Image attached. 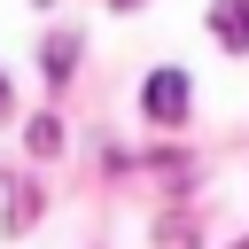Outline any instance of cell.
Returning <instances> with one entry per match:
<instances>
[{
	"label": "cell",
	"instance_id": "3",
	"mask_svg": "<svg viewBox=\"0 0 249 249\" xmlns=\"http://www.w3.org/2000/svg\"><path fill=\"white\" fill-rule=\"evenodd\" d=\"M62 148V124L54 117H31V156H54Z\"/></svg>",
	"mask_w": 249,
	"mask_h": 249
},
{
	"label": "cell",
	"instance_id": "2",
	"mask_svg": "<svg viewBox=\"0 0 249 249\" xmlns=\"http://www.w3.org/2000/svg\"><path fill=\"white\" fill-rule=\"evenodd\" d=\"M210 31H218L226 47H249V0H218V8H210Z\"/></svg>",
	"mask_w": 249,
	"mask_h": 249
},
{
	"label": "cell",
	"instance_id": "1",
	"mask_svg": "<svg viewBox=\"0 0 249 249\" xmlns=\"http://www.w3.org/2000/svg\"><path fill=\"white\" fill-rule=\"evenodd\" d=\"M140 109H148L156 124H179V117H187V70H156V78L140 86Z\"/></svg>",
	"mask_w": 249,
	"mask_h": 249
},
{
	"label": "cell",
	"instance_id": "5",
	"mask_svg": "<svg viewBox=\"0 0 249 249\" xmlns=\"http://www.w3.org/2000/svg\"><path fill=\"white\" fill-rule=\"evenodd\" d=\"M31 218H39V195H31V187H16V202H8V226H16V233H23V226H31Z\"/></svg>",
	"mask_w": 249,
	"mask_h": 249
},
{
	"label": "cell",
	"instance_id": "6",
	"mask_svg": "<svg viewBox=\"0 0 249 249\" xmlns=\"http://www.w3.org/2000/svg\"><path fill=\"white\" fill-rule=\"evenodd\" d=\"M8 101H16V86H8V78H0V117H8Z\"/></svg>",
	"mask_w": 249,
	"mask_h": 249
},
{
	"label": "cell",
	"instance_id": "4",
	"mask_svg": "<svg viewBox=\"0 0 249 249\" xmlns=\"http://www.w3.org/2000/svg\"><path fill=\"white\" fill-rule=\"evenodd\" d=\"M70 54H78V39H47V78H70Z\"/></svg>",
	"mask_w": 249,
	"mask_h": 249
}]
</instances>
